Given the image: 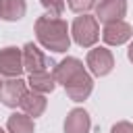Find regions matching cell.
<instances>
[{"instance_id":"obj_19","label":"cell","mask_w":133,"mask_h":133,"mask_svg":"<svg viewBox=\"0 0 133 133\" xmlns=\"http://www.w3.org/2000/svg\"><path fill=\"white\" fill-rule=\"evenodd\" d=\"M129 60L133 62V44H131V48H129Z\"/></svg>"},{"instance_id":"obj_5","label":"cell","mask_w":133,"mask_h":133,"mask_svg":"<svg viewBox=\"0 0 133 133\" xmlns=\"http://www.w3.org/2000/svg\"><path fill=\"white\" fill-rule=\"evenodd\" d=\"M87 66H89V71L94 75L102 77V75H108L112 71L114 58H112L110 50H106V48H94L87 54Z\"/></svg>"},{"instance_id":"obj_1","label":"cell","mask_w":133,"mask_h":133,"mask_svg":"<svg viewBox=\"0 0 133 133\" xmlns=\"http://www.w3.org/2000/svg\"><path fill=\"white\" fill-rule=\"evenodd\" d=\"M35 35L39 44L52 52H64L69 50L71 37H69V27L62 19L58 17H39L35 21Z\"/></svg>"},{"instance_id":"obj_7","label":"cell","mask_w":133,"mask_h":133,"mask_svg":"<svg viewBox=\"0 0 133 133\" xmlns=\"http://www.w3.org/2000/svg\"><path fill=\"white\" fill-rule=\"evenodd\" d=\"M91 87H94V81H91V77H89L85 71H81L79 75H75V77L64 85V89H66L69 98H71V100H75V102L85 100V98L91 94Z\"/></svg>"},{"instance_id":"obj_18","label":"cell","mask_w":133,"mask_h":133,"mask_svg":"<svg viewBox=\"0 0 133 133\" xmlns=\"http://www.w3.org/2000/svg\"><path fill=\"white\" fill-rule=\"evenodd\" d=\"M112 133H133V125L131 123H116L114 127H112Z\"/></svg>"},{"instance_id":"obj_4","label":"cell","mask_w":133,"mask_h":133,"mask_svg":"<svg viewBox=\"0 0 133 133\" xmlns=\"http://www.w3.org/2000/svg\"><path fill=\"white\" fill-rule=\"evenodd\" d=\"M23 73V52L19 48H2L0 50V75L19 77Z\"/></svg>"},{"instance_id":"obj_2","label":"cell","mask_w":133,"mask_h":133,"mask_svg":"<svg viewBox=\"0 0 133 133\" xmlns=\"http://www.w3.org/2000/svg\"><path fill=\"white\" fill-rule=\"evenodd\" d=\"M73 37L79 46L83 48H89L98 42L100 37V29H98V21L89 15H83V17H77L73 21Z\"/></svg>"},{"instance_id":"obj_10","label":"cell","mask_w":133,"mask_h":133,"mask_svg":"<svg viewBox=\"0 0 133 133\" xmlns=\"http://www.w3.org/2000/svg\"><path fill=\"white\" fill-rule=\"evenodd\" d=\"M81 71H85L83 69V64H81V60H77V58H64L62 62H58L56 66H54V79L58 81V83H62V85H66L75 75H79Z\"/></svg>"},{"instance_id":"obj_21","label":"cell","mask_w":133,"mask_h":133,"mask_svg":"<svg viewBox=\"0 0 133 133\" xmlns=\"http://www.w3.org/2000/svg\"><path fill=\"white\" fill-rule=\"evenodd\" d=\"M0 87H2V81H0Z\"/></svg>"},{"instance_id":"obj_15","label":"cell","mask_w":133,"mask_h":133,"mask_svg":"<svg viewBox=\"0 0 133 133\" xmlns=\"http://www.w3.org/2000/svg\"><path fill=\"white\" fill-rule=\"evenodd\" d=\"M6 127L10 133H33V121L27 114H12Z\"/></svg>"},{"instance_id":"obj_12","label":"cell","mask_w":133,"mask_h":133,"mask_svg":"<svg viewBox=\"0 0 133 133\" xmlns=\"http://www.w3.org/2000/svg\"><path fill=\"white\" fill-rule=\"evenodd\" d=\"M89 114L83 108H75L69 112L64 121V133H87L89 131Z\"/></svg>"},{"instance_id":"obj_16","label":"cell","mask_w":133,"mask_h":133,"mask_svg":"<svg viewBox=\"0 0 133 133\" xmlns=\"http://www.w3.org/2000/svg\"><path fill=\"white\" fill-rule=\"evenodd\" d=\"M42 6L50 12V17H60L64 10V2L62 0H42Z\"/></svg>"},{"instance_id":"obj_3","label":"cell","mask_w":133,"mask_h":133,"mask_svg":"<svg viewBox=\"0 0 133 133\" xmlns=\"http://www.w3.org/2000/svg\"><path fill=\"white\" fill-rule=\"evenodd\" d=\"M54 66V62L33 44H25L23 48V69H27L29 75L33 73H48Z\"/></svg>"},{"instance_id":"obj_9","label":"cell","mask_w":133,"mask_h":133,"mask_svg":"<svg viewBox=\"0 0 133 133\" xmlns=\"http://www.w3.org/2000/svg\"><path fill=\"white\" fill-rule=\"evenodd\" d=\"M131 35H133L131 25H129V23H125V21H121V19H118V21H112V23H106L104 33H102L104 42H106V44H112V46L125 44Z\"/></svg>"},{"instance_id":"obj_11","label":"cell","mask_w":133,"mask_h":133,"mask_svg":"<svg viewBox=\"0 0 133 133\" xmlns=\"http://www.w3.org/2000/svg\"><path fill=\"white\" fill-rule=\"evenodd\" d=\"M19 106L23 108V112H25L27 116H39V114L46 110V98H44L39 91H33V89H31V91H25V94H23Z\"/></svg>"},{"instance_id":"obj_17","label":"cell","mask_w":133,"mask_h":133,"mask_svg":"<svg viewBox=\"0 0 133 133\" xmlns=\"http://www.w3.org/2000/svg\"><path fill=\"white\" fill-rule=\"evenodd\" d=\"M66 2H69V8L75 12H87L89 8L96 6L94 0H66Z\"/></svg>"},{"instance_id":"obj_8","label":"cell","mask_w":133,"mask_h":133,"mask_svg":"<svg viewBox=\"0 0 133 133\" xmlns=\"http://www.w3.org/2000/svg\"><path fill=\"white\" fill-rule=\"evenodd\" d=\"M25 91H27V89H25V81L19 79V77H10V79L4 81L2 87H0V100H2L4 106L15 108V106L21 102V98H23Z\"/></svg>"},{"instance_id":"obj_20","label":"cell","mask_w":133,"mask_h":133,"mask_svg":"<svg viewBox=\"0 0 133 133\" xmlns=\"http://www.w3.org/2000/svg\"><path fill=\"white\" fill-rule=\"evenodd\" d=\"M0 133H4V131H2V129H0Z\"/></svg>"},{"instance_id":"obj_14","label":"cell","mask_w":133,"mask_h":133,"mask_svg":"<svg viewBox=\"0 0 133 133\" xmlns=\"http://www.w3.org/2000/svg\"><path fill=\"white\" fill-rule=\"evenodd\" d=\"M29 85L33 91H39V94H48L54 89L56 85V79H54V73L48 71V73H33L29 75Z\"/></svg>"},{"instance_id":"obj_6","label":"cell","mask_w":133,"mask_h":133,"mask_svg":"<svg viewBox=\"0 0 133 133\" xmlns=\"http://www.w3.org/2000/svg\"><path fill=\"white\" fill-rule=\"evenodd\" d=\"M127 10V2L125 0H100V4L96 6V21L100 23H112L118 21L121 17H125Z\"/></svg>"},{"instance_id":"obj_13","label":"cell","mask_w":133,"mask_h":133,"mask_svg":"<svg viewBox=\"0 0 133 133\" xmlns=\"http://www.w3.org/2000/svg\"><path fill=\"white\" fill-rule=\"evenodd\" d=\"M25 8V0H0V17L4 21H19Z\"/></svg>"}]
</instances>
